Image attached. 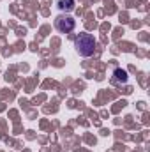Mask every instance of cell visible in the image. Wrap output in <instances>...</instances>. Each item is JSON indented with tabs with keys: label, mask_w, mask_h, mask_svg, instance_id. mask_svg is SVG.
<instances>
[{
	"label": "cell",
	"mask_w": 150,
	"mask_h": 152,
	"mask_svg": "<svg viewBox=\"0 0 150 152\" xmlns=\"http://www.w3.org/2000/svg\"><path fill=\"white\" fill-rule=\"evenodd\" d=\"M74 48L79 57H90V55H94V50H95V39L87 32H81L74 39Z\"/></svg>",
	"instance_id": "cell-1"
},
{
	"label": "cell",
	"mask_w": 150,
	"mask_h": 152,
	"mask_svg": "<svg viewBox=\"0 0 150 152\" xmlns=\"http://www.w3.org/2000/svg\"><path fill=\"white\" fill-rule=\"evenodd\" d=\"M55 27H57L58 32H62V34H69V32L74 30L76 20L74 18H71V16H58V18L55 20Z\"/></svg>",
	"instance_id": "cell-2"
},
{
	"label": "cell",
	"mask_w": 150,
	"mask_h": 152,
	"mask_svg": "<svg viewBox=\"0 0 150 152\" xmlns=\"http://www.w3.org/2000/svg\"><path fill=\"white\" fill-rule=\"evenodd\" d=\"M76 5L74 0H58V7L62 9V11H73Z\"/></svg>",
	"instance_id": "cell-3"
},
{
	"label": "cell",
	"mask_w": 150,
	"mask_h": 152,
	"mask_svg": "<svg viewBox=\"0 0 150 152\" xmlns=\"http://www.w3.org/2000/svg\"><path fill=\"white\" fill-rule=\"evenodd\" d=\"M117 83L118 81H122V83H125L127 81V73L125 71H122V69H115V78H113Z\"/></svg>",
	"instance_id": "cell-4"
}]
</instances>
